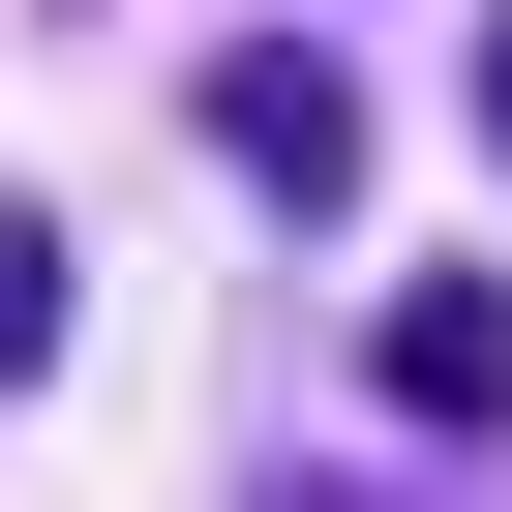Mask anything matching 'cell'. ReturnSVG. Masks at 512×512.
Instances as JSON below:
<instances>
[{
	"label": "cell",
	"mask_w": 512,
	"mask_h": 512,
	"mask_svg": "<svg viewBox=\"0 0 512 512\" xmlns=\"http://www.w3.org/2000/svg\"><path fill=\"white\" fill-rule=\"evenodd\" d=\"M211 181H272V211H332V181H362V91H332L302 31H241V61H211Z\"/></svg>",
	"instance_id": "1"
},
{
	"label": "cell",
	"mask_w": 512,
	"mask_h": 512,
	"mask_svg": "<svg viewBox=\"0 0 512 512\" xmlns=\"http://www.w3.org/2000/svg\"><path fill=\"white\" fill-rule=\"evenodd\" d=\"M362 362H392V422H512V272H392Z\"/></svg>",
	"instance_id": "2"
},
{
	"label": "cell",
	"mask_w": 512,
	"mask_h": 512,
	"mask_svg": "<svg viewBox=\"0 0 512 512\" xmlns=\"http://www.w3.org/2000/svg\"><path fill=\"white\" fill-rule=\"evenodd\" d=\"M61 362V211H0V392Z\"/></svg>",
	"instance_id": "3"
},
{
	"label": "cell",
	"mask_w": 512,
	"mask_h": 512,
	"mask_svg": "<svg viewBox=\"0 0 512 512\" xmlns=\"http://www.w3.org/2000/svg\"><path fill=\"white\" fill-rule=\"evenodd\" d=\"M241 512H422V482H241Z\"/></svg>",
	"instance_id": "4"
},
{
	"label": "cell",
	"mask_w": 512,
	"mask_h": 512,
	"mask_svg": "<svg viewBox=\"0 0 512 512\" xmlns=\"http://www.w3.org/2000/svg\"><path fill=\"white\" fill-rule=\"evenodd\" d=\"M482 151H512V0H482Z\"/></svg>",
	"instance_id": "5"
}]
</instances>
